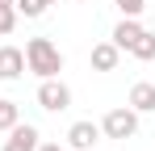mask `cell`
<instances>
[{"instance_id": "obj_1", "label": "cell", "mask_w": 155, "mask_h": 151, "mask_svg": "<svg viewBox=\"0 0 155 151\" xmlns=\"http://www.w3.org/2000/svg\"><path fill=\"white\" fill-rule=\"evenodd\" d=\"M25 67L38 80H51V76L63 72V55H59V46H54L51 38H29L25 42Z\"/></svg>"}, {"instance_id": "obj_2", "label": "cell", "mask_w": 155, "mask_h": 151, "mask_svg": "<svg viewBox=\"0 0 155 151\" xmlns=\"http://www.w3.org/2000/svg\"><path fill=\"white\" fill-rule=\"evenodd\" d=\"M101 134L105 139H134V134H138V113H134L130 105L109 109V113L101 118Z\"/></svg>"}, {"instance_id": "obj_3", "label": "cell", "mask_w": 155, "mask_h": 151, "mask_svg": "<svg viewBox=\"0 0 155 151\" xmlns=\"http://www.w3.org/2000/svg\"><path fill=\"white\" fill-rule=\"evenodd\" d=\"M38 105H42L46 113H63V109L71 105V88H67L59 76H51V80L38 84Z\"/></svg>"}, {"instance_id": "obj_4", "label": "cell", "mask_w": 155, "mask_h": 151, "mask_svg": "<svg viewBox=\"0 0 155 151\" xmlns=\"http://www.w3.org/2000/svg\"><path fill=\"white\" fill-rule=\"evenodd\" d=\"M38 126L29 122H17L13 130H8V139H4V151H38Z\"/></svg>"}, {"instance_id": "obj_5", "label": "cell", "mask_w": 155, "mask_h": 151, "mask_svg": "<svg viewBox=\"0 0 155 151\" xmlns=\"http://www.w3.org/2000/svg\"><path fill=\"white\" fill-rule=\"evenodd\" d=\"M97 139H101V122H71V130H67L71 151H92Z\"/></svg>"}, {"instance_id": "obj_6", "label": "cell", "mask_w": 155, "mask_h": 151, "mask_svg": "<svg viewBox=\"0 0 155 151\" xmlns=\"http://www.w3.org/2000/svg\"><path fill=\"white\" fill-rule=\"evenodd\" d=\"M21 72H25V50L0 46V80H21Z\"/></svg>"}, {"instance_id": "obj_7", "label": "cell", "mask_w": 155, "mask_h": 151, "mask_svg": "<svg viewBox=\"0 0 155 151\" xmlns=\"http://www.w3.org/2000/svg\"><path fill=\"white\" fill-rule=\"evenodd\" d=\"M138 34H143V21H138V17H122V21L113 25V38H109V42H113L117 50H130L134 42H138Z\"/></svg>"}, {"instance_id": "obj_8", "label": "cell", "mask_w": 155, "mask_h": 151, "mask_svg": "<svg viewBox=\"0 0 155 151\" xmlns=\"http://www.w3.org/2000/svg\"><path fill=\"white\" fill-rule=\"evenodd\" d=\"M117 59H122V50L113 46V42H97V46H92V55H88L92 72H113V67H117Z\"/></svg>"}, {"instance_id": "obj_9", "label": "cell", "mask_w": 155, "mask_h": 151, "mask_svg": "<svg viewBox=\"0 0 155 151\" xmlns=\"http://www.w3.org/2000/svg\"><path fill=\"white\" fill-rule=\"evenodd\" d=\"M130 109H134V113H151L155 109V84L138 80V84L130 88Z\"/></svg>"}, {"instance_id": "obj_10", "label": "cell", "mask_w": 155, "mask_h": 151, "mask_svg": "<svg viewBox=\"0 0 155 151\" xmlns=\"http://www.w3.org/2000/svg\"><path fill=\"white\" fill-rule=\"evenodd\" d=\"M130 55H134V59H143V63L155 59V34H151V29H143V34H138V42L130 46Z\"/></svg>"}, {"instance_id": "obj_11", "label": "cell", "mask_w": 155, "mask_h": 151, "mask_svg": "<svg viewBox=\"0 0 155 151\" xmlns=\"http://www.w3.org/2000/svg\"><path fill=\"white\" fill-rule=\"evenodd\" d=\"M17 122H21V109H17V101H0V130H13Z\"/></svg>"}, {"instance_id": "obj_12", "label": "cell", "mask_w": 155, "mask_h": 151, "mask_svg": "<svg viewBox=\"0 0 155 151\" xmlns=\"http://www.w3.org/2000/svg\"><path fill=\"white\" fill-rule=\"evenodd\" d=\"M17 17H42L46 13V0H13Z\"/></svg>"}, {"instance_id": "obj_13", "label": "cell", "mask_w": 155, "mask_h": 151, "mask_svg": "<svg viewBox=\"0 0 155 151\" xmlns=\"http://www.w3.org/2000/svg\"><path fill=\"white\" fill-rule=\"evenodd\" d=\"M17 29V8L13 4H0V38H8Z\"/></svg>"}, {"instance_id": "obj_14", "label": "cell", "mask_w": 155, "mask_h": 151, "mask_svg": "<svg viewBox=\"0 0 155 151\" xmlns=\"http://www.w3.org/2000/svg\"><path fill=\"white\" fill-rule=\"evenodd\" d=\"M117 8H122V17H138L143 8H147V0H113Z\"/></svg>"}, {"instance_id": "obj_15", "label": "cell", "mask_w": 155, "mask_h": 151, "mask_svg": "<svg viewBox=\"0 0 155 151\" xmlns=\"http://www.w3.org/2000/svg\"><path fill=\"white\" fill-rule=\"evenodd\" d=\"M38 151H67V147H59V143H38Z\"/></svg>"}, {"instance_id": "obj_16", "label": "cell", "mask_w": 155, "mask_h": 151, "mask_svg": "<svg viewBox=\"0 0 155 151\" xmlns=\"http://www.w3.org/2000/svg\"><path fill=\"white\" fill-rule=\"evenodd\" d=\"M0 4H13V0H0Z\"/></svg>"}, {"instance_id": "obj_17", "label": "cell", "mask_w": 155, "mask_h": 151, "mask_svg": "<svg viewBox=\"0 0 155 151\" xmlns=\"http://www.w3.org/2000/svg\"><path fill=\"white\" fill-rule=\"evenodd\" d=\"M80 4H92V0H80Z\"/></svg>"}, {"instance_id": "obj_18", "label": "cell", "mask_w": 155, "mask_h": 151, "mask_svg": "<svg viewBox=\"0 0 155 151\" xmlns=\"http://www.w3.org/2000/svg\"><path fill=\"white\" fill-rule=\"evenodd\" d=\"M46 4H59V0H46Z\"/></svg>"}]
</instances>
